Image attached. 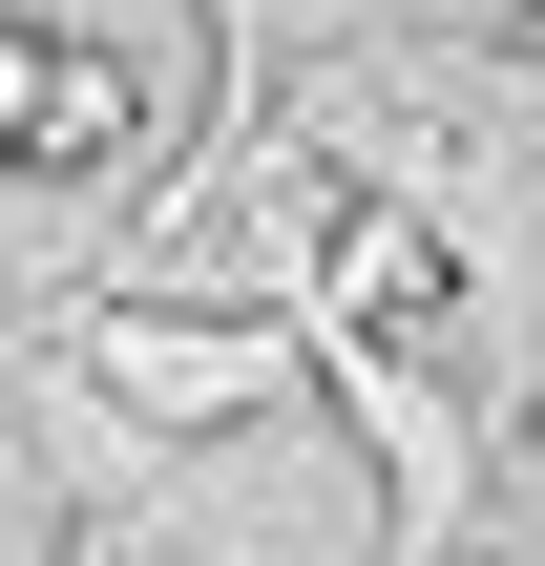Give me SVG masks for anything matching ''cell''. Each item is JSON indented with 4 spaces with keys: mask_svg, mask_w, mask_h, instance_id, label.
<instances>
[{
    "mask_svg": "<svg viewBox=\"0 0 545 566\" xmlns=\"http://www.w3.org/2000/svg\"><path fill=\"white\" fill-rule=\"evenodd\" d=\"M84 378H105L126 420H231V399H273V378H294V336H210V315H105V336H84Z\"/></svg>",
    "mask_w": 545,
    "mask_h": 566,
    "instance_id": "obj_2",
    "label": "cell"
},
{
    "mask_svg": "<svg viewBox=\"0 0 545 566\" xmlns=\"http://www.w3.org/2000/svg\"><path fill=\"white\" fill-rule=\"evenodd\" d=\"M462 273H441V231L399 210V189H357V210H315V336H420Z\"/></svg>",
    "mask_w": 545,
    "mask_h": 566,
    "instance_id": "obj_3",
    "label": "cell"
},
{
    "mask_svg": "<svg viewBox=\"0 0 545 566\" xmlns=\"http://www.w3.org/2000/svg\"><path fill=\"white\" fill-rule=\"evenodd\" d=\"M126 147H147V84H126L105 42L0 21V168H126Z\"/></svg>",
    "mask_w": 545,
    "mask_h": 566,
    "instance_id": "obj_1",
    "label": "cell"
}]
</instances>
